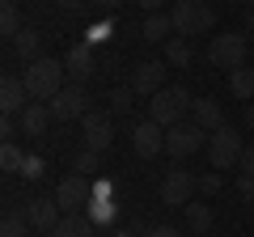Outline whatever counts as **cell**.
Instances as JSON below:
<instances>
[{"label": "cell", "instance_id": "1", "mask_svg": "<svg viewBox=\"0 0 254 237\" xmlns=\"http://www.w3.org/2000/svg\"><path fill=\"white\" fill-rule=\"evenodd\" d=\"M64 76H68V68L60 64V59H51V55H43V59H34V64H26V89L34 102H51L55 93L64 89Z\"/></svg>", "mask_w": 254, "mask_h": 237}, {"label": "cell", "instance_id": "2", "mask_svg": "<svg viewBox=\"0 0 254 237\" xmlns=\"http://www.w3.org/2000/svg\"><path fill=\"white\" fill-rule=\"evenodd\" d=\"M190 102H195V98H190L182 85H165L161 93H153V98H148V118H153V123H161V127L170 131L174 123H187Z\"/></svg>", "mask_w": 254, "mask_h": 237}, {"label": "cell", "instance_id": "3", "mask_svg": "<svg viewBox=\"0 0 254 237\" xmlns=\"http://www.w3.org/2000/svg\"><path fill=\"white\" fill-rule=\"evenodd\" d=\"M174 34L182 38H195V34H212V26H216V13H212V4H203V0H174Z\"/></svg>", "mask_w": 254, "mask_h": 237}, {"label": "cell", "instance_id": "4", "mask_svg": "<svg viewBox=\"0 0 254 237\" xmlns=\"http://www.w3.org/2000/svg\"><path fill=\"white\" fill-rule=\"evenodd\" d=\"M246 55H250V38L246 34H212V43H208V64L225 68V72L242 68Z\"/></svg>", "mask_w": 254, "mask_h": 237}, {"label": "cell", "instance_id": "5", "mask_svg": "<svg viewBox=\"0 0 254 237\" xmlns=\"http://www.w3.org/2000/svg\"><path fill=\"white\" fill-rule=\"evenodd\" d=\"M242 153H246V140L237 136L233 127H220L208 136V157H212V170H237L242 165Z\"/></svg>", "mask_w": 254, "mask_h": 237}, {"label": "cell", "instance_id": "6", "mask_svg": "<svg viewBox=\"0 0 254 237\" xmlns=\"http://www.w3.org/2000/svg\"><path fill=\"white\" fill-rule=\"evenodd\" d=\"M47 106H51V115L60 118V123H72V118L89 115V93H85V85H64Z\"/></svg>", "mask_w": 254, "mask_h": 237}, {"label": "cell", "instance_id": "7", "mask_svg": "<svg viewBox=\"0 0 254 237\" xmlns=\"http://www.w3.org/2000/svg\"><path fill=\"white\" fill-rule=\"evenodd\" d=\"M203 144H208V131L199 123H174L165 131V153L170 157H190V153H199Z\"/></svg>", "mask_w": 254, "mask_h": 237}, {"label": "cell", "instance_id": "8", "mask_svg": "<svg viewBox=\"0 0 254 237\" xmlns=\"http://www.w3.org/2000/svg\"><path fill=\"white\" fill-rule=\"evenodd\" d=\"M55 203H60L64 216H72V212H81L85 203H93V186L85 182V174H72V178H64V182L55 186Z\"/></svg>", "mask_w": 254, "mask_h": 237}, {"label": "cell", "instance_id": "9", "mask_svg": "<svg viewBox=\"0 0 254 237\" xmlns=\"http://www.w3.org/2000/svg\"><path fill=\"white\" fill-rule=\"evenodd\" d=\"M190 199H195V178H190L187 170H170L161 178V203H170V208H187Z\"/></svg>", "mask_w": 254, "mask_h": 237}, {"label": "cell", "instance_id": "10", "mask_svg": "<svg viewBox=\"0 0 254 237\" xmlns=\"http://www.w3.org/2000/svg\"><path fill=\"white\" fill-rule=\"evenodd\" d=\"M81 123H85V148H93V153H106V148L115 144V127H110V115H102V110H89Z\"/></svg>", "mask_w": 254, "mask_h": 237}, {"label": "cell", "instance_id": "11", "mask_svg": "<svg viewBox=\"0 0 254 237\" xmlns=\"http://www.w3.org/2000/svg\"><path fill=\"white\" fill-rule=\"evenodd\" d=\"M165 68H170V64H161V59H144V64H136V72H131V89L144 93V98L161 93L165 89Z\"/></svg>", "mask_w": 254, "mask_h": 237}, {"label": "cell", "instance_id": "12", "mask_svg": "<svg viewBox=\"0 0 254 237\" xmlns=\"http://www.w3.org/2000/svg\"><path fill=\"white\" fill-rule=\"evenodd\" d=\"M131 148H136L140 157H157L165 148V127H161V123H153V118L136 123V127H131Z\"/></svg>", "mask_w": 254, "mask_h": 237}, {"label": "cell", "instance_id": "13", "mask_svg": "<svg viewBox=\"0 0 254 237\" xmlns=\"http://www.w3.org/2000/svg\"><path fill=\"white\" fill-rule=\"evenodd\" d=\"M64 68H68V81H72V85H85V81H93V72H98V64H93V47L76 43L72 51L64 55Z\"/></svg>", "mask_w": 254, "mask_h": 237}, {"label": "cell", "instance_id": "14", "mask_svg": "<svg viewBox=\"0 0 254 237\" xmlns=\"http://www.w3.org/2000/svg\"><path fill=\"white\" fill-rule=\"evenodd\" d=\"M26 220H30V229H38V233H55L60 229V203L55 199H30L26 203Z\"/></svg>", "mask_w": 254, "mask_h": 237}, {"label": "cell", "instance_id": "15", "mask_svg": "<svg viewBox=\"0 0 254 237\" xmlns=\"http://www.w3.org/2000/svg\"><path fill=\"white\" fill-rule=\"evenodd\" d=\"M30 89H26V81H21V76H4V81H0V115H13L17 118L21 110L30 106Z\"/></svg>", "mask_w": 254, "mask_h": 237}, {"label": "cell", "instance_id": "16", "mask_svg": "<svg viewBox=\"0 0 254 237\" xmlns=\"http://www.w3.org/2000/svg\"><path fill=\"white\" fill-rule=\"evenodd\" d=\"M17 123H21V136H34L38 140V136H47V127L55 123V115H51L47 102H30V106L17 115Z\"/></svg>", "mask_w": 254, "mask_h": 237}, {"label": "cell", "instance_id": "17", "mask_svg": "<svg viewBox=\"0 0 254 237\" xmlns=\"http://www.w3.org/2000/svg\"><path fill=\"white\" fill-rule=\"evenodd\" d=\"M190 123H199L208 136L220 131V127H225V110H220V102L216 98H195V102H190Z\"/></svg>", "mask_w": 254, "mask_h": 237}, {"label": "cell", "instance_id": "18", "mask_svg": "<svg viewBox=\"0 0 254 237\" xmlns=\"http://www.w3.org/2000/svg\"><path fill=\"white\" fill-rule=\"evenodd\" d=\"M140 38H144V43H161V38L170 43V38H174V17H170V13H148Z\"/></svg>", "mask_w": 254, "mask_h": 237}, {"label": "cell", "instance_id": "19", "mask_svg": "<svg viewBox=\"0 0 254 237\" xmlns=\"http://www.w3.org/2000/svg\"><path fill=\"white\" fill-rule=\"evenodd\" d=\"M13 47H17V55L26 59V64H34V59H43V30L26 26L17 38H13Z\"/></svg>", "mask_w": 254, "mask_h": 237}, {"label": "cell", "instance_id": "20", "mask_svg": "<svg viewBox=\"0 0 254 237\" xmlns=\"http://www.w3.org/2000/svg\"><path fill=\"white\" fill-rule=\"evenodd\" d=\"M165 64H170V68H190V64H195V51H190V38L174 34L170 43H165Z\"/></svg>", "mask_w": 254, "mask_h": 237}, {"label": "cell", "instance_id": "21", "mask_svg": "<svg viewBox=\"0 0 254 237\" xmlns=\"http://www.w3.org/2000/svg\"><path fill=\"white\" fill-rule=\"evenodd\" d=\"M229 93H233L237 102H250L254 98V68L250 64H242V68L229 72Z\"/></svg>", "mask_w": 254, "mask_h": 237}, {"label": "cell", "instance_id": "22", "mask_svg": "<svg viewBox=\"0 0 254 237\" xmlns=\"http://www.w3.org/2000/svg\"><path fill=\"white\" fill-rule=\"evenodd\" d=\"M51 237H93V220L81 216V212H72V216L60 220V229H55Z\"/></svg>", "mask_w": 254, "mask_h": 237}, {"label": "cell", "instance_id": "23", "mask_svg": "<svg viewBox=\"0 0 254 237\" xmlns=\"http://www.w3.org/2000/svg\"><path fill=\"white\" fill-rule=\"evenodd\" d=\"M131 106H136V89L131 85L110 89V115H131Z\"/></svg>", "mask_w": 254, "mask_h": 237}, {"label": "cell", "instance_id": "24", "mask_svg": "<svg viewBox=\"0 0 254 237\" xmlns=\"http://www.w3.org/2000/svg\"><path fill=\"white\" fill-rule=\"evenodd\" d=\"M187 225L195 229V233H208L212 229V208L208 203H187Z\"/></svg>", "mask_w": 254, "mask_h": 237}, {"label": "cell", "instance_id": "25", "mask_svg": "<svg viewBox=\"0 0 254 237\" xmlns=\"http://www.w3.org/2000/svg\"><path fill=\"white\" fill-rule=\"evenodd\" d=\"M0 30H4L9 38H17L21 30H26V26H21V13H17V4H13V0H4V9H0Z\"/></svg>", "mask_w": 254, "mask_h": 237}, {"label": "cell", "instance_id": "26", "mask_svg": "<svg viewBox=\"0 0 254 237\" xmlns=\"http://www.w3.org/2000/svg\"><path fill=\"white\" fill-rule=\"evenodd\" d=\"M0 165H4L9 174H21V165H26V153H21L13 140H4V148H0Z\"/></svg>", "mask_w": 254, "mask_h": 237}, {"label": "cell", "instance_id": "27", "mask_svg": "<svg viewBox=\"0 0 254 237\" xmlns=\"http://www.w3.org/2000/svg\"><path fill=\"white\" fill-rule=\"evenodd\" d=\"M26 225H30L26 212H21V216H17V212H4V220H0V237H26Z\"/></svg>", "mask_w": 254, "mask_h": 237}, {"label": "cell", "instance_id": "28", "mask_svg": "<svg viewBox=\"0 0 254 237\" xmlns=\"http://www.w3.org/2000/svg\"><path fill=\"white\" fill-rule=\"evenodd\" d=\"M237 195H242L246 203H254V174H242V178H237Z\"/></svg>", "mask_w": 254, "mask_h": 237}, {"label": "cell", "instance_id": "29", "mask_svg": "<svg viewBox=\"0 0 254 237\" xmlns=\"http://www.w3.org/2000/svg\"><path fill=\"white\" fill-rule=\"evenodd\" d=\"M72 165H76V170H81V174H85V170H98V153H93V148H85V153L76 157Z\"/></svg>", "mask_w": 254, "mask_h": 237}, {"label": "cell", "instance_id": "30", "mask_svg": "<svg viewBox=\"0 0 254 237\" xmlns=\"http://www.w3.org/2000/svg\"><path fill=\"white\" fill-rule=\"evenodd\" d=\"M21 174H26V178H43V157H26Z\"/></svg>", "mask_w": 254, "mask_h": 237}, {"label": "cell", "instance_id": "31", "mask_svg": "<svg viewBox=\"0 0 254 237\" xmlns=\"http://www.w3.org/2000/svg\"><path fill=\"white\" fill-rule=\"evenodd\" d=\"M199 191L203 195H216L220 191V174H203V178H199Z\"/></svg>", "mask_w": 254, "mask_h": 237}, {"label": "cell", "instance_id": "32", "mask_svg": "<svg viewBox=\"0 0 254 237\" xmlns=\"http://www.w3.org/2000/svg\"><path fill=\"white\" fill-rule=\"evenodd\" d=\"M242 174H254V144H246V153H242V165H237Z\"/></svg>", "mask_w": 254, "mask_h": 237}, {"label": "cell", "instance_id": "33", "mask_svg": "<svg viewBox=\"0 0 254 237\" xmlns=\"http://www.w3.org/2000/svg\"><path fill=\"white\" fill-rule=\"evenodd\" d=\"M136 4H140L144 13H161V4H165V0H136Z\"/></svg>", "mask_w": 254, "mask_h": 237}, {"label": "cell", "instance_id": "34", "mask_svg": "<svg viewBox=\"0 0 254 237\" xmlns=\"http://www.w3.org/2000/svg\"><path fill=\"white\" fill-rule=\"evenodd\" d=\"M153 237H182V233L174 225H161V229H153Z\"/></svg>", "mask_w": 254, "mask_h": 237}, {"label": "cell", "instance_id": "35", "mask_svg": "<svg viewBox=\"0 0 254 237\" xmlns=\"http://www.w3.org/2000/svg\"><path fill=\"white\" fill-rule=\"evenodd\" d=\"M246 30L254 34V4H246Z\"/></svg>", "mask_w": 254, "mask_h": 237}, {"label": "cell", "instance_id": "36", "mask_svg": "<svg viewBox=\"0 0 254 237\" xmlns=\"http://www.w3.org/2000/svg\"><path fill=\"white\" fill-rule=\"evenodd\" d=\"M55 4H60V9H81L85 0H55Z\"/></svg>", "mask_w": 254, "mask_h": 237}, {"label": "cell", "instance_id": "37", "mask_svg": "<svg viewBox=\"0 0 254 237\" xmlns=\"http://www.w3.org/2000/svg\"><path fill=\"white\" fill-rule=\"evenodd\" d=\"M102 9H119V4H127V0H98Z\"/></svg>", "mask_w": 254, "mask_h": 237}, {"label": "cell", "instance_id": "38", "mask_svg": "<svg viewBox=\"0 0 254 237\" xmlns=\"http://www.w3.org/2000/svg\"><path fill=\"white\" fill-rule=\"evenodd\" d=\"M246 127H254V102L246 106Z\"/></svg>", "mask_w": 254, "mask_h": 237}, {"label": "cell", "instance_id": "39", "mask_svg": "<svg viewBox=\"0 0 254 237\" xmlns=\"http://www.w3.org/2000/svg\"><path fill=\"white\" fill-rule=\"evenodd\" d=\"M250 55H254V43H250Z\"/></svg>", "mask_w": 254, "mask_h": 237}, {"label": "cell", "instance_id": "40", "mask_svg": "<svg viewBox=\"0 0 254 237\" xmlns=\"http://www.w3.org/2000/svg\"><path fill=\"white\" fill-rule=\"evenodd\" d=\"M246 4H254V0H246Z\"/></svg>", "mask_w": 254, "mask_h": 237}, {"label": "cell", "instance_id": "41", "mask_svg": "<svg viewBox=\"0 0 254 237\" xmlns=\"http://www.w3.org/2000/svg\"><path fill=\"white\" fill-rule=\"evenodd\" d=\"M13 4H17V0H13Z\"/></svg>", "mask_w": 254, "mask_h": 237}]
</instances>
